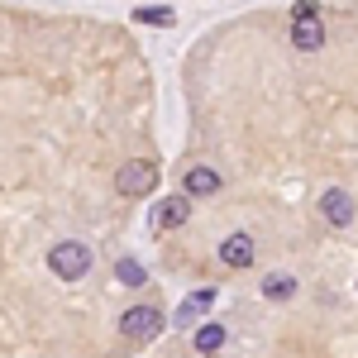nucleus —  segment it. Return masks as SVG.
Here are the masks:
<instances>
[{"label": "nucleus", "instance_id": "nucleus-1", "mask_svg": "<svg viewBox=\"0 0 358 358\" xmlns=\"http://www.w3.org/2000/svg\"><path fill=\"white\" fill-rule=\"evenodd\" d=\"M48 268H53L57 282H82L91 273V248L82 239H62V244L48 248Z\"/></svg>", "mask_w": 358, "mask_h": 358}, {"label": "nucleus", "instance_id": "nucleus-2", "mask_svg": "<svg viewBox=\"0 0 358 358\" xmlns=\"http://www.w3.org/2000/svg\"><path fill=\"white\" fill-rule=\"evenodd\" d=\"M115 192H120V196L158 192V163H148V158H129V163L115 172Z\"/></svg>", "mask_w": 358, "mask_h": 358}, {"label": "nucleus", "instance_id": "nucleus-3", "mask_svg": "<svg viewBox=\"0 0 358 358\" xmlns=\"http://www.w3.org/2000/svg\"><path fill=\"white\" fill-rule=\"evenodd\" d=\"M158 330H163V310H158V306H129V310L120 315V334H124L129 344H143V339H153Z\"/></svg>", "mask_w": 358, "mask_h": 358}, {"label": "nucleus", "instance_id": "nucleus-4", "mask_svg": "<svg viewBox=\"0 0 358 358\" xmlns=\"http://www.w3.org/2000/svg\"><path fill=\"white\" fill-rule=\"evenodd\" d=\"M320 215L334 224V229H349L358 215V206H354V196L344 192V187H330V192H320Z\"/></svg>", "mask_w": 358, "mask_h": 358}, {"label": "nucleus", "instance_id": "nucleus-5", "mask_svg": "<svg viewBox=\"0 0 358 358\" xmlns=\"http://www.w3.org/2000/svg\"><path fill=\"white\" fill-rule=\"evenodd\" d=\"M292 43H296L301 53H320V48H325V24H320V15H292Z\"/></svg>", "mask_w": 358, "mask_h": 358}, {"label": "nucleus", "instance_id": "nucleus-6", "mask_svg": "<svg viewBox=\"0 0 358 358\" xmlns=\"http://www.w3.org/2000/svg\"><path fill=\"white\" fill-rule=\"evenodd\" d=\"M187 220H192V196H187V192L167 196L163 206L153 210V224H158V229H182Z\"/></svg>", "mask_w": 358, "mask_h": 358}, {"label": "nucleus", "instance_id": "nucleus-7", "mask_svg": "<svg viewBox=\"0 0 358 358\" xmlns=\"http://www.w3.org/2000/svg\"><path fill=\"white\" fill-rule=\"evenodd\" d=\"M220 187H224V177L215 172V167H206V163L187 167V177H182V192L192 196V201H196V196H215Z\"/></svg>", "mask_w": 358, "mask_h": 358}, {"label": "nucleus", "instance_id": "nucleus-8", "mask_svg": "<svg viewBox=\"0 0 358 358\" xmlns=\"http://www.w3.org/2000/svg\"><path fill=\"white\" fill-rule=\"evenodd\" d=\"M220 263L224 268H248V263H253V234L234 229V234L220 244Z\"/></svg>", "mask_w": 358, "mask_h": 358}, {"label": "nucleus", "instance_id": "nucleus-9", "mask_svg": "<svg viewBox=\"0 0 358 358\" xmlns=\"http://www.w3.org/2000/svg\"><path fill=\"white\" fill-rule=\"evenodd\" d=\"M224 339H229L224 325H201V330L192 334V344H196V354H201V358H215L224 349Z\"/></svg>", "mask_w": 358, "mask_h": 358}, {"label": "nucleus", "instance_id": "nucleus-10", "mask_svg": "<svg viewBox=\"0 0 358 358\" xmlns=\"http://www.w3.org/2000/svg\"><path fill=\"white\" fill-rule=\"evenodd\" d=\"M263 296H268V301H292V296H296V277L292 273H268L263 277Z\"/></svg>", "mask_w": 358, "mask_h": 358}, {"label": "nucleus", "instance_id": "nucleus-11", "mask_svg": "<svg viewBox=\"0 0 358 358\" xmlns=\"http://www.w3.org/2000/svg\"><path fill=\"white\" fill-rule=\"evenodd\" d=\"M210 301H215V292H210V287H206V292H192V296L182 301V310H177V320L187 325V320H196V315H206V306H210Z\"/></svg>", "mask_w": 358, "mask_h": 358}, {"label": "nucleus", "instance_id": "nucleus-12", "mask_svg": "<svg viewBox=\"0 0 358 358\" xmlns=\"http://www.w3.org/2000/svg\"><path fill=\"white\" fill-rule=\"evenodd\" d=\"M115 277H120L124 287H143V282H148L143 263H134V258H120V263H115Z\"/></svg>", "mask_w": 358, "mask_h": 358}, {"label": "nucleus", "instance_id": "nucleus-13", "mask_svg": "<svg viewBox=\"0 0 358 358\" xmlns=\"http://www.w3.org/2000/svg\"><path fill=\"white\" fill-rule=\"evenodd\" d=\"M134 20H138V24H163V29H167L177 15H172L167 5H143V10H134Z\"/></svg>", "mask_w": 358, "mask_h": 358}]
</instances>
